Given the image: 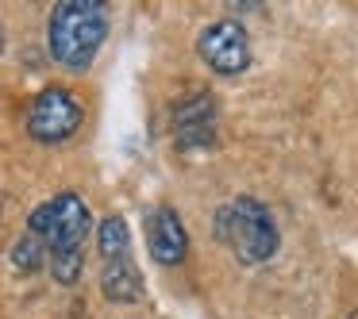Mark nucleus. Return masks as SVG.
Segmentation results:
<instances>
[{
	"label": "nucleus",
	"instance_id": "nucleus-1",
	"mask_svg": "<svg viewBox=\"0 0 358 319\" xmlns=\"http://www.w3.org/2000/svg\"><path fill=\"white\" fill-rule=\"evenodd\" d=\"M104 35H108V8L101 0H62L50 12L47 24L50 58L73 73L93 66V58L104 47Z\"/></svg>",
	"mask_w": 358,
	"mask_h": 319
},
{
	"label": "nucleus",
	"instance_id": "nucleus-2",
	"mask_svg": "<svg viewBox=\"0 0 358 319\" xmlns=\"http://www.w3.org/2000/svg\"><path fill=\"white\" fill-rule=\"evenodd\" d=\"M216 239L239 258L243 265H262L278 254V223H273L270 208L258 204L255 196H235L216 212Z\"/></svg>",
	"mask_w": 358,
	"mask_h": 319
},
{
	"label": "nucleus",
	"instance_id": "nucleus-3",
	"mask_svg": "<svg viewBox=\"0 0 358 319\" xmlns=\"http://www.w3.org/2000/svg\"><path fill=\"white\" fill-rule=\"evenodd\" d=\"M89 227H93V216H89L85 200H81L78 193L50 196V200L39 204V208L31 212V219H27V235H35V239L47 246V258L81 250Z\"/></svg>",
	"mask_w": 358,
	"mask_h": 319
},
{
	"label": "nucleus",
	"instance_id": "nucleus-4",
	"mask_svg": "<svg viewBox=\"0 0 358 319\" xmlns=\"http://www.w3.org/2000/svg\"><path fill=\"white\" fill-rule=\"evenodd\" d=\"M81 119H85V112H81L78 96L70 89L50 85L35 93L31 108H27V135L35 142H66L70 135H78Z\"/></svg>",
	"mask_w": 358,
	"mask_h": 319
},
{
	"label": "nucleus",
	"instance_id": "nucleus-5",
	"mask_svg": "<svg viewBox=\"0 0 358 319\" xmlns=\"http://www.w3.org/2000/svg\"><path fill=\"white\" fill-rule=\"evenodd\" d=\"M196 54L204 58L212 73L220 77H235L250 66V39H247V27L239 20H216L201 31L196 39Z\"/></svg>",
	"mask_w": 358,
	"mask_h": 319
},
{
	"label": "nucleus",
	"instance_id": "nucleus-6",
	"mask_svg": "<svg viewBox=\"0 0 358 319\" xmlns=\"http://www.w3.org/2000/svg\"><path fill=\"white\" fill-rule=\"evenodd\" d=\"M216 135V104L208 93H193L173 104V142L181 150L208 147Z\"/></svg>",
	"mask_w": 358,
	"mask_h": 319
},
{
	"label": "nucleus",
	"instance_id": "nucleus-7",
	"mask_svg": "<svg viewBox=\"0 0 358 319\" xmlns=\"http://www.w3.org/2000/svg\"><path fill=\"white\" fill-rule=\"evenodd\" d=\"M147 242H150V258L158 265H181L189 254V231L181 223V216L173 208H158L147 219Z\"/></svg>",
	"mask_w": 358,
	"mask_h": 319
},
{
	"label": "nucleus",
	"instance_id": "nucleus-8",
	"mask_svg": "<svg viewBox=\"0 0 358 319\" xmlns=\"http://www.w3.org/2000/svg\"><path fill=\"white\" fill-rule=\"evenodd\" d=\"M101 292L112 304H135L143 296V277L135 269L131 258H116V262H104L101 273Z\"/></svg>",
	"mask_w": 358,
	"mask_h": 319
},
{
	"label": "nucleus",
	"instance_id": "nucleus-9",
	"mask_svg": "<svg viewBox=\"0 0 358 319\" xmlns=\"http://www.w3.org/2000/svg\"><path fill=\"white\" fill-rule=\"evenodd\" d=\"M96 250H101L104 262H116V258H127L131 250V231L120 216H104L101 227H96Z\"/></svg>",
	"mask_w": 358,
	"mask_h": 319
},
{
	"label": "nucleus",
	"instance_id": "nucleus-10",
	"mask_svg": "<svg viewBox=\"0 0 358 319\" xmlns=\"http://www.w3.org/2000/svg\"><path fill=\"white\" fill-rule=\"evenodd\" d=\"M12 265H16L20 273H39L43 265H47V246H43L35 235H24V239L12 246Z\"/></svg>",
	"mask_w": 358,
	"mask_h": 319
},
{
	"label": "nucleus",
	"instance_id": "nucleus-11",
	"mask_svg": "<svg viewBox=\"0 0 358 319\" xmlns=\"http://www.w3.org/2000/svg\"><path fill=\"white\" fill-rule=\"evenodd\" d=\"M347 319H358V311H350V316H347Z\"/></svg>",
	"mask_w": 358,
	"mask_h": 319
}]
</instances>
